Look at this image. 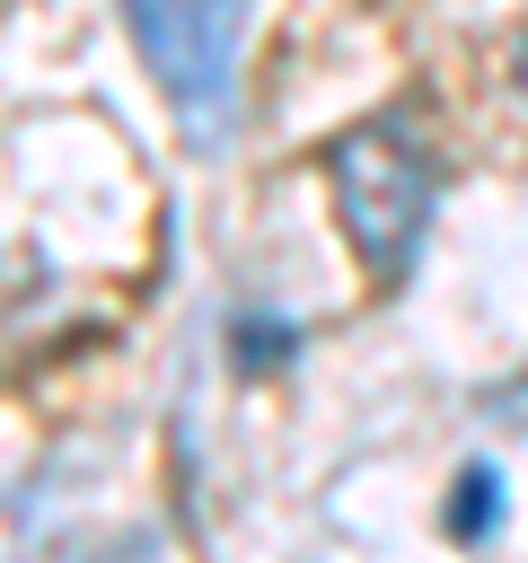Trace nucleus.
<instances>
[{"instance_id": "obj_1", "label": "nucleus", "mask_w": 528, "mask_h": 563, "mask_svg": "<svg viewBox=\"0 0 528 563\" xmlns=\"http://www.w3.org/2000/svg\"><path fill=\"white\" fill-rule=\"evenodd\" d=\"M326 185H334V220H343L352 255L370 264L378 290H396L414 273L431 202H440V150L422 141L414 114H370L326 141Z\"/></svg>"}, {"instance_id": "obj_2", "label": "nucleus", "mask_w": 528, "mask_h": 563, "mask_svg": "<svg viewBox=\"0 0 528 563\" xmlns=\"http://www.w3.org/2000/svg\"><path fill=\"white\" fill-rule=\"evenodd\" d=\"M246 9L255 0H123V26H132V44H141V62H150V79L176 106L194 150H211L238 114Z\"/></svg>"}, {"instance_id": "obj_3", "label": "nucleus", "mask_w": 528, "mask_h": 563, "mask_svg": "<svg viewBox=\"0 0 528 563\" xmlns=\"http://www.w3.org/2000/svg\"><path fill=\"white\" fill-rule=\"evenodd\" d=\"M458 545H484L493 528H502V475L475 457V466H458V484H449V519H440Z\"/></svg>"}, {"instance_id": "obj_4", "label": "nucleus", "mask_w": 528, "mask_h": 563, "mask_svg": "<svg viewBox=\"0 0 528 563\" xmlns=\"http://www.w3.org/2000/svg\"><path fill=\"white\" fill-rule=\"evenodd\" d=\"M290 343H299V334H290V317H264V308H238V317H229V352H238V369H246V378L282 369V361H290Z\"/></svg>"}, {"instance_id": "obj_5", "label": "nucleus", "mask_w": 528, "mask_h": 563, "mask_svg": "<svg viewBox=\"0 0 528 563\" xmlns=\"http://www.w3.org/2000/svg\"><path fill=\"white\" fill-rule=\"evenodd\" d=\"M510 79H519V97H528V35H519V53H510Z\"/></svg>"}]
</instances>
